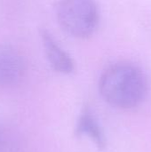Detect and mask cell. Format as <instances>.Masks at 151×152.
<instances>
[{"label": "cell", "mask_w": 151, "mask_h": 152, "mask_svg": "<svg viewBox=\"0 0 151 152\" xmlns=\"http://www.w3.org/2000/svg\"><path fill=\"white\" fill-rule=\"evenodd\" d=\"M0 152H20V144L17 135L3 126H0Z\"/></svg>", "instance_id": "obj_6"}, {"label": "cell", "mask_w": 151, "mask_h": 152, "mask_svg": "<svg viewBox=\"0 0 151 152\" xmlns=\"http://www.w3.org/2000/svg\"><path fill=\"white\" fill-rule=\"evenodd\" d=\"M56 17L61 28L76 38H87L97 29L100 13L94 0H60Z\"/></svg>", "instance_id": "obj_2"}, {"label": "cell", "mask_w": 151, "mask_h": 152, "mask_svg": "<svg viewBox=\"0 0 151 152\" xmlns=\"http://www.w3.org/2000/svg\"><path fill=\"white\" fill-rule=\"evenodd\" d=\"M99 90L102 98L117 109L138 106L148 93V79L138 66L120 62L109 67L101 75Z\"/></svg>", "instance_id": "obj_1"}, {"label": "cell", "mask_w": 151, "mask_h": 152, "mask_svg": "<svg viewBox=\"0 0 151 152\" xmlns=\"http://www.w3.org/2000/svg\"><path fill=\"white\" fill-rule=\"evenodd\" d=\"M39 36L46 59L53 69L64 75L71 74L75 69V63L70 55L61 48L47 29L41 28Z\"/></svg>", "instance_id": "obj_4"}, {"label": "cell", "mask_w": 151, "mask_h": 152, "mask_svg": "<svg viewBox=\"0 0 151 152\" xmlns=\"http://www.w3.org/2000/svg\"><path fill=\"white\" fill-rule=\"evenodd\" d=\"M26 73V64L21 54L13 47L0 45V86L14 87L20 84Z\"/></svg>", "instance_id": "obj_3"}, {"label": "cell", "mask_w": 151, "mask_h": 152, "mask_svg": "<svg viewBox=\"0 0 151 152\" xmlns=\"http://www.w3.org/2000/svg\"><path fill=\"white\" fill-rule=\"evenodd\" d=\"M76 133L79 136H87L90 138L99 149H103L106 146V140L103 131L98 122V119L93 111L85 108L79 115Z\"/></svg>", "instance_id": "obj_5"}]
</instances>
